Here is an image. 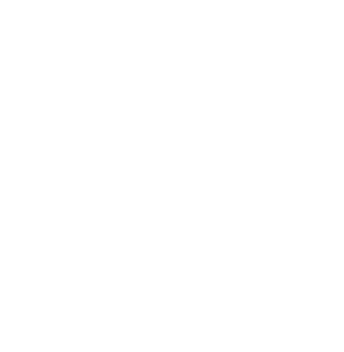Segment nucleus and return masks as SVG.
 <instances>
[]
</instances>
